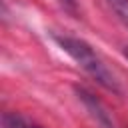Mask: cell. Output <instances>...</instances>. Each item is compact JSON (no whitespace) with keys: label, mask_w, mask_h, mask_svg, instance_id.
I'll return each mask as SVG.
<instances>
[{"label":"cell","mask_w":128,"mask_h":128,"mask_svg":"<svg viewBox=\"0 0 128 128\" xmlns=\"http://www.w3.org/2000/svg\"><path fill=\"white\" fill-rule=\"evenodd\" d=\"M52 40L64 50L88 76H92L102 88H106L112 94H122V88L112 74V70L106 66V62L100 58V54L82 38L70 36V34H52Z\"/></svg>","instance_id":"1"},{"label":"cell","mask_w":128,"mask_h":128,"mask_svg":"<svg viewBox=\"0 0 128 128\" xmlns=\"http://www.w3.org/2000/svg\"><path fill=\"white\" fill-rule=\"evenodd\" d=\"M2 128H40V126H36L34 122H30L28 118H24L20 114L6 112L2 116Z\"/></svg>","instance_id":"2"},{"label":"cell","mask_w":128,"mask_h":128,"mask_svg":"<svg viewBox=\"0 0 128 128\" xmlns=\"http://www.w3.org/2000/svg\"><path fill=\"white\" fill-rule=\"evenodd\" d=\"M124 56H126V60H128V46H124Z\"/></svg>","instance_id":"5"},{"label":"cell","mask_w":128,"mask_h":128,"mask_svg":"<svg viewBox=\"0 0 128 128\" xmlns=\"http://www.w3.org/2000/svg\"><path fill=\"white\" fill-rule=\"evenodd\" d=\"M68 12H72V14H76V0H58Z\"/></svg>","instance_id":"4"},{"label":"cell","mask_w":128,"mask_h":128,"mask_svg":"<svg viewBox=\"0 0 128 128\" xmlns=\"http://www.w3.org/2000/svg\"><path fill=\"white\" fill-rule=\"evenodd\" d=\"M106 4L112 8L116 18L128 28V0H106Z\"/></svg>","instance_id":"3"}]
</instances>
